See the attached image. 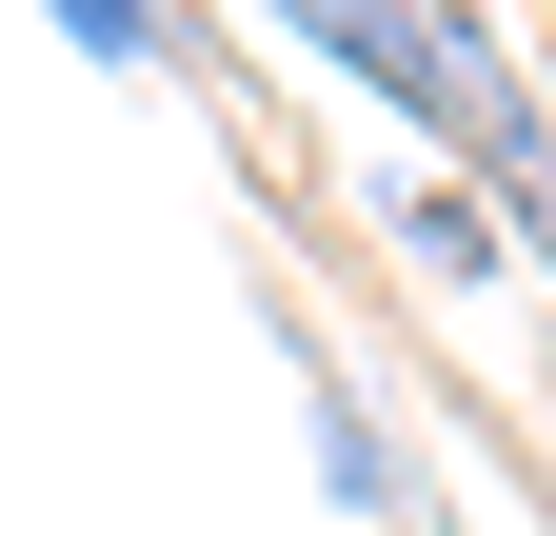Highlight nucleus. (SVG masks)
I'll return each instance as SVG.
<instances>
[{
  "mask_svg": "<svg viewBox=\"0 0 556 536\" xmlns=\"http://www.w3.org/2000/svg\"><path fill=\"white\" fill-rule=\"evenodd\" d=\"M299 418H318V477H338V516H358V536H417V437L378 418V378L338 358L318 318H299Z\"/></svg>",
  "mask_w": 556,
  "mask_h": 536,
  "instance_id": "nucleus-1",
  "label": "nucleus"
},
{
  "mask_svg": "<svg viewBox=\"0 0 556 536\" xmlns=\"http://www.w3.org/2000/svg\"><path fill=\"white\" fill-rule=\"evenodd\" d=\"M378 239L417 258V279H457V298H477V279L517 258V239H497V199H477L457 159H397V179H378Z\"/></svg>",
  "mask_w": 556,
  "mask_h": 536,
  "instance_id": "nucleus-2",
  "label": "nucleus"
},
{
  "mask_svg": "<svg viewBox=\"0 0 556 536\" xmlns=\"http://www.w3.org/2000/svg\"><path fill=\"white\" fill-rule=\"evenodd\" d=\"M60 40H80L100 80H219V40H199L179 0H60Z\"/></svg>",
  "mask_w": 556,
  "mask_h": 536,
  "instance_id": "nucleus-3",
  "label": "nucleus"
},
{
  "mask_svg": "<svg viewBox=\"0 0 556 536\" xmlns=\"http://www.w3.org/2000/svg\"><path fill=\"white\" fill-rule=\"evenodd\" d=\"M417 536H438V516H417Z\"/></svg>",
  "mask_w": 556,
  "mask_h": 536,
  "instance_id": "nucleus-4",
  "label": "nucleus"
},
{
  "mask_svg": "<svg viewBox=\"0 0 556 536\" xmlns=\"http://www.w3.org/2000/svg\"><path fill=\"white\" fill-rule=\"evenodd\" d=\"M536 21H556V0H536Z\"/></svg>",
  "mask_w": 556,
  "mask_h": 536,
  "instance_id": "nucleus-5",
  "label": "nucleus"
}]
</instances>
